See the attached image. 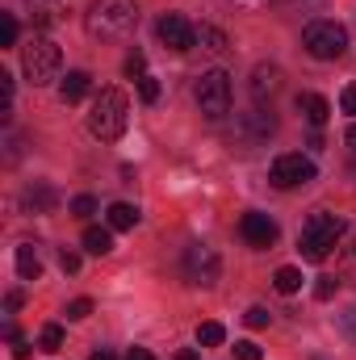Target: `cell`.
<instances>
[{
    "mask_svg": "<svg viewBox=\"0 0 356 360\" xmlns=\"http://www.w3.org/2000/svg\"><path fill=\"white\" fill-rule=\"evenodd\" d=\"M130 122V101L122 89H101L89 105V134L101 143H117Z\"/></svg>",
    "mask_w": 356,
    "mask_h": 360,
    "instance_id": "6da1fadb",
    "label": "cell"
},
{
    "mask_svg": "<svg viewBox=\"0 0 356 360\" xmlns=\"http://www.w3.org/2000/svg\"><path fill=\"white\" fill-rule=\"evenodd\" d=\"M84 25H89L92 38H101V42L126 38L139 25V4L134 0H92L89 13H84Z\"/></svg>",
    "mask_w": 356,
    "mask_h": 360,
    "instance_id": "7a4b0ae2",
    "label": "cell"
},
{
    "mask_svg": "<svg viewBox=\"0 0 356 360\" xmlns=\"http://www.w3.org/2000/svg\"><path fill=\"white\" fill-rule=\"evenodd\" d=\"M340 239H344V218L331 214V210H319V214H310V222L302 226L298 252H302V260L319 264V260H327V256L340 248Z\"/></svg>",
    "mask_w": 356,
    "mask_h": 360,
    "instance_id": "3957f363",
    "label": "cell"
},
{
    "mask_svg": "<svg viewBox=\"0 0 356 360\" xmlns=\"http://www.w3.org/2000/svg\"><path fill=\"white\" fill-rule=\"evenodd\" d=\"M302 46H306L314 59L331 63V59H340V55L348 51V30H344L340 21H310V25L302 30Z\"/></svg>",
    "mask_w": 356,
    "mask_h": 360,
    "instance_id": "277c9868",
    "label": "cell"
},
{
    "mask_svg": "<svg viewBox=\"0 0 356 360\" xmlns=\"http://www.w3.org/2000/svg\"><path fill=\"white\" fill-rule=\"evenodd\" d=\"M59 63H63V55H59V46L51 38H34L21 51V72H25L30 84H51L59 76Z\"/></svg>",
    "mask_w": 356,
    "mask_h": 360,
    "instance_id": "5b68a950",
    "label": "cell"
},
{
    "mask_svg": "<svg viewBox=\"0 0 356 360\" xmlns=\"http://www.w3.org/2000/svg\"><path fill=\"white\" fill-rule=\"evenodd\" d=\"M231 76L227 72H205L197 84H193V101H197V109L205 113V117H222L227 109H231Z\"/></svg>",
    "mask_w": 356,
    "mask_h": 360,
    "instance_id": "8992f818",
    "label": "cell"
},
{
    "mask_svg": "<svg viewBox=\"0 0 356 360\" xmlns=\"http://www.w3.org/2000/svg\"><path fill=\"white\" fill-rule=\"evenodd\" d=\"M180 272H184V281H189V285L210 289V285L218 281V272H222V260H218V252H214V248L193 243V248L184 252V260H180Z\"/></svg>",
    "mask_w": 356,
    "mask_h": 360,
    "instance_id": "52a82bcc",
    "label": "cell"
},
{
    "mask_svg": "<svg viewBox=\"0 0 356 360\" xmlns=\"http://www.w3.org/2000/svg\"><path fill=\"white\" fill-rule=\"evenodd\" d=\"M268 180H272V188H302V184H310L314 180V160H306V155H276L272 160V168H268Z\"/></svg>",
    "mask_w": 356,
    "mask_h": 360,
    "instance_id": "ba28073f",
    "label": "cell"
},
{
    "mask_svg": "<svg viewBox=\"0 0 356 360\" xmlns=\"http://www.w3.org/2000/svg\"><path fill=\"white\" fill-rule=\"evenodd\" d=\"M155 34H160V42L172 46V51H193V46H197V25H189L180 13H164V17L155 21Z\"/></svg>",
    "mask_w": 356,
    "mask_h": 360,
    "instance_id": "9c48e42d",
    "label": "cell"
},
{
    "mask_svg": "<svg viewBox=\"0 0 356 360\" xmlns=\"http://www.w3.org/2000/svg\"><path fill=\"white\" fill-rule=\"evenodd\" d=\"M239 235L252 243V248H272L276 243V222L268 214H243L239 218Z\"/></svg>",
    "mask_w": 356,
    "mask_h": 360,
    "instance_id": "30bf717a",
    "label": "cell"
},
{
    "mask_svg": "<svg viewBox=\"0 0 356 360\" xmlns=\"http://www.w3.org/2000/svg\"><path fill=\"white\" fill-rule=\"evenodd\" d=\"M276 92H281V68H268V63H260V68L252 72V96H256V101H265V96L272 101Z\"/></svg>",
    "mask_w": 356,
    "mask_h": 360,
    "instance_id": "8fae6325",
    "label": "cell"
},
{
    "mask_svg": "<svg viewBox=\"0 0 356 360\" xmlns=\"http://www.w3.org/2000/svg\"><path fill=\"white\" fill-rule=\"evenodd\" d=\"M298 113H302L310 126H323V122L331 117V105H327L319 92H302V96H298Z\"/></svg>",
    "mask_w": 356,
    "mask_h": 360,
    "instance_id": "7c38bea8",
    "label": "cell"
},
{
    "mask_svg": "<svg viewBox=\"0 0 356 360\" xmlns=\"http://www.w3.org/2000/svg\"><path fill=\"white\" fill-rule=\"evenodd\" d=\"M105 226H109V231H134V226H139V210H134L130 201H113V205L105 210Z\"/></svg>",
    "mask_w": 356,
    "mask_h": 360,
    "instance_id": "4fadbf2b",
    "label": "cell"
},
{
    "mask_svg": "<svg viewBox=\"0 0 356 360\" xmlns=\"http://www.w3.org/2000/svg\"><path fill=\"white\" fill-rule=\"evenodd\" d=\"M55 201H59V193H55L51 184H42V180L25 188V205H30L34 214H51V210H55Z\"/></svg>",
    "mask_w": 356,
    "mask_h": 360,
    "instance_id": "5bb4252c",
    "label": "cell"
},
{
    "mask_svg": "<svg viewBox=\"0 0 356 360\" xmlns=\"http://www.w3.org/2000/svg\"><path fill=\"white\" fill-rule=\"evenodd\" d=\"M89 89H92L89 72H68V80L59 84V96H63L68 105H76V101H84V96H89Z\"/></svg>",
    "mask_w": 356,
    "mask_h": 360,
    "instance_id": "9a60e30c",
    "label": "cell"
},
{
    "mask_svg": "<svg viewBox=\"0 0 356 360\" xmlns=\"http://www.w3.org/2000/svg\"><path fill=\"white\" fill-rule=\"evenodd\" d=\"M17 272H21V281H38L42 276V260H38V248L34 243H21L17 248Z\"/></svg>",
    "mask_w": 356,
    "mask_h": 360,
    "instance_id": "2e32d148",
    "label": "cell"
},
{
    "mask_svg": "<svg viewBox=\"0 0 356 360\" xmlns=\"http://www.w3.org/2000/svg\"><path fill=\"white\" fill-rule=\"evenodd\" d=\"M84 252L89 256H109L113 252V231L109 226H89L84 231Z\"/></svg>",
    "mask_w": 356,
    "mask_h": 360,
    "instance_id": "e0dca14e",
    "label": "cell"
},
{
    "mask_svg": "<svg viewBox=\"0 0 356 360\" xmlns=\"http://www.w3.org/2000/svg\"><path fill=\"white\" fill-rule=\"evenodd\" d=\"M272 285H276V293H298L302 289V272L298 269H276V276H272Z\"/></svg>",
    "mask_w": 356,
    "mask_h": 360,
    "instance_id": "ac0fdd59",
    "label": "cell"
},
{
    "mask_svg": "<svg viewBox=\"0 0 356 360\" xmlns=\"http://www.w3.org/2000/svg\"><path fill=\"white\" fill-rule=\"evenodd\" d=\"M38 348H42V352H59V348H63V327H59V323H46V327L38 331Z\"/></svg>",
    "mask_w": 356,
    "mask_h": 360,
    "instance_id": "d6986e66",
    "label": "cell"
},
{
    "mask_svg": "<svg viewBox=\"0 0 356 360\" xmlns=\"http://www.w3.org/2000/svg\"><path fill=\"white\" fill-rule=\"evenodd\" d=\"M222 340H227V327H222V323H201V327H197V344H201V348H218Z\"/></svg>",
    "mask_w": 356,
    "mask_h": 360,
    "instance_id": "ffe728a7",
    "label": "cell"
},
{
    "mask_svg": "<svg viewBox=\"0 0 356 360\" xmlns=\"http://www.w3.org/2000/svg\"><path fill=\"white\" fill-rule=\"evenodd\" d=\"M197 42H201L205 51H227V34L214 30V25H201V30H197Z\"/></svg>",
    "mask_w": 356,
    "mask_h": 360,
    "instance_id": "44dd1931",
    "label": "cell"
},
{
    "mask_svg": "<svg viewBox=\"0 0 356 360\" xmlns=\"http://www.w3.org/2000/svg\"><path fill=\"white\" fill-rule=\"evenodd\" d=\"M126 76H130V80H143V76H147V55H143V51H130V55H126Z\"/></svg>",
    "mask_w": 356,
    "mask_h": 360,
    "instance_id": "7402d4cb",
    "label": "cell"
},
{
    "mask_svg": "<svg viewBox=\"0 0 356 360\" xmlns=\"http://www.w3.org/2000/svg\"><path fill=\"white\" fill-rule=\"evenodd\" d=\"M13 42H17V17L4 13L0 17V46H13Z\"/></svg>",
    "mask_w": 356,
    "mask_h": 360,
    "instance_id": "603a6c76",
    "label": "cell"
},
{
    "mask_svg": "<svg viewBox=\"0 0 356 360\" xmlns=\"http://www.w3.org/2000/svg\"><path fill=\"white\" fill-rule=\"evenodd\" d=\"M336 289H340V281H336V276H319V281H314V297H319V302H331V297H336Z\"/></svg>",
    "mask_w": 356,
    "mask_h": 360,
    "instance_id": "cb8c5ba5",
    "label": "cell"
},
{
    "mask_svg": "<svg viewBox=\"0 0 356 360\" xmlns=\"http://www.w3.org/2000/svg\"><path fill=\"white\" fill-rule=\"evenodd\" d=\"M139 96H143L147 105H155V101H160V80H155V76H143V80H139Z\"/></svg>",
    "mask_w": 356,
    "mask_h": 360,
    "instance_id": "d4e9b609",
    "label": "cell"
},
{
    "mask_svg": "<svg viewBox=\"0 0 356 360\" xmlns=\"http://www.w3.org/2000/svg\"><path fill=\"white\" fill-rule=\"evenodd\" d=\"M72 214H76V218H92V214H96V197L80 193V197L72 201Z\"/></svg>",
    "mask_w": 356,
    "mask_h": 360,
    "instance_id": "484cf974",
    "label": "cell"
},
{
    "mask_svg": "<svg viewBox=\"0 0 356 360\" xmlns=\"http://www.w3.org/2000/svg\"><path fill=\"white\" fill-rule=\"evenodd\" d=\"M89 314H92V302H89V297H76V302L68 306V319H72V323H80V319H89Z\"/></svg>",
    "mask_w": 356,
    "mask_h": 360,
    "instance_id": "4316f807",
    "label": "cell"
},
{
    "mask_svg": "<svg viewBox=\"0 0 356 360\" xmlns=\"http://www.w3.org/2000/svg\"><path fill=\"white\" fill-rule=\"evenodd\" d=\"M235 360H260V348H256L252 340H239V344H235Z\"/></svg>",
    "mask_w": 356,
    "mask_h": 360,
    "instance_id": "83f0119b",
    "label": "cell"
},
{
    "mask_svg": "<svg viewBox=\"0 0 356 360\" xmlns=\"http://www.w3.org/2000/svg\"><path fill=\"white\" fill-rule=\"evenodd\" d=\"M243 319H248V327H256V331H260V327H268V310H265V306H252Z\"/></svg>",
    "mask_w": 356,
    "mask_h": 360,
    "instance_id": "f1b7e54d",
    "label": "cell"
},
{
    "mask_svg": "<svg viewBox=\"0 0 356 360\" xmlns=\"http://www.w3.org/2000/svg\"><path fill=\"white\" fill-rule=\"evenodd\" d=\"M340 109H344V113H352V117H356V84H348V89L340 92Z\"/></svg>",
    "mask_w": 356,
    "mask_h": 360,
    "instance_id": "f546056e",
    "label": "cell"
},
{
    "mask_svg": "<svg viewBox=\"0 0 356 360\" xmlns=\"http://www.w3.org/2000/svg\"><path fill=\"white\" fill-rule=\"evenodd\" d=\"M59 264H63V272H80V256L63 248V252H59Z\"/></svg>",
    "mask_w": 356,
    "mask_h": 360,
    "instance_id": "4dcf8cb0",
    "label": "cell"
},
{
    "mask_svg": "<svg viewBox=\"0 0 356 360\" xmlns=\"http://www.w3.org/2000/svg\"><path fill=\"white\" fill-rule=\"evenodd\" d=\"M4 310H8V314H13V310H21V289H13V293L4 297Z\"/></svg>",
    "mask_w": 356,
    "mask_h": 360,
    "instance_id": "1f68e13d",
    "label": "cell"
},
{
    "mask_svg": "<svg viewBox=\"0 0 356 360\" xmlns=\"http://www.w3.org/2000/svg\"><path fill=\"white\" fill-rule=\"evenodd\" d=\"M13 356H17V360L30 356V344H25V340H17V335H13Z\"/></svg>",
    "mask_w": 356,
    "mask_h": 360,
    "instance_id": "d6a6232c",
    "label": "cell"
},
{
    "mask_svg": "<svg viewBox=\"0 0 356 360\" xmlns=\"http://www.w3.org/2000/svg\"><path fill=\"white\" fill-rule=\"evenodd\" d=\"M126 360H155V356H151L147 348H130V352H126Z\"/></svg>",
    "mask_w": 356,
    "mask_h": 360,
    "instance_id": "836d02e7",
    "label": "cell"
},
{
    "mask_svg": "<svg viewBox=\"0 0 356 360\" xmlns=\"http://www.w3.org/2000/svg\"><path fill=\"white\" fill-rule=\"evenodd\" d=\"M344 327H348V335H352V340H356V306H352V310H348V319H344Z\"/></svg>",
    "mask_w": 356,
    "mask_h": 360,
    "instance_id": "e575fe53",
    "label": "cell"
},
{
    "mask_svg": "<svg viewBox=\"0 0 356 360\" xmlns=\"http://www.w3.org/2000/svg\"><path fill=\"white\" fill-rule=\"evenodd\" d=\"M172 360H201V356H197V348H180Z\"/></svg>",
    "mask_w": 356,
    "mask_h": 360,
    "instance_id": "d590c367",
    "label": "cell"
},
{
    "mask_svg": "<svg viewBox=\"0 0 356 360\" xmlns=\"http://www.w3.org/2000/svg\"><path fill=\"white\" fill-rule=\"evenodd\" d=\"M92 360H117V356H113L109 348H96V352H92Z\"/></svg>",
    "mask_w": 356,
    "mask_h": 360,
    "instance_id": "8d00e7d4",
    "label": "cell"
},
{
    "mask_svg": "<svg viewBox=\"0 0 356 360\" xmlns=\"http://www.w3.org/2000/svg\"><path fill=\"white\" fill-rule=\"evenodd\" d=\"M348 269L356 272V239H352V248H348Z\"/></svg>",
    "mask_w": 356,
    "mask_h": 360,
    "instance_id": "74e56055",
    "label": "cell"
},
{
    "mask_svg": "<svg viewBox=\"0 0 356 360\" xmlns=\"http://www.w3.org/2000/svg\"><path fill=\"white\" fill-rule=\"evenodd\" d=\"M348 147H352V151H356V122H352V126H348Z\"/></svg>",
    "mask_w": 356,
    "mask_h": 360,
    "instance_id": "f35d334b",
    "label": "cell"
},
{
    "mask_svg": "<svg viewBox=\"0 0 356 360\" xmlns=\"http://www.w3.org/2000/svg\"><path fill=\"white\" fill-rule=\"evenodd\" d=\"M314 360H327V356H314Z\"/></svg>",
    "mask_w": 356,
    "mask_h": 360,
    "instance_id": "ab89813d",
    "label": "cell"
}]
</instances>
